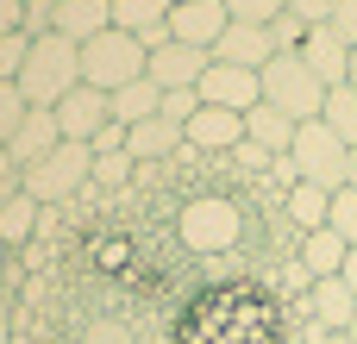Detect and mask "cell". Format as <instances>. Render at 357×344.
I'll use <instances>...</instances> for the list:
<instances>
[{"label":"cell","mask_w":357,"mask_h":344,"mask_svg":"<svg viewBox=\"0 0 357 344\" xmlns=\"http://www.w3.org/2000/svg\"><path fill=\"white\" fill-rule=\"evenodd\" d=\"M69 88H82V44L50 31V38L31 44V56L19 69V94H25V107H56Z\"/></svg>","instance_id":"6da1fadb"},{"label":"cell","mask_w":357,"mask_h":344,"mask_svg":"<svg viewBox=\"0 0 357 344\" xmlns=\"http://www.w3.org/2000/svg\"><path fill=\"white\" fill-rule=\"evenodd\" d=\"M257 81H264V107L289 113L295 125H301V119H320V107H326V81L301 63V50H276V56L257 69Z\"/></svg>","instance_id":"7a4b0ae2"},{"label":"cell","mask_w":357,"mask_h":344,"mask_svg":"<svg viewBox=\"0 0 357 344\" xmlns=\"http://www.w3.org/2000/svg\"><path fill=\"white\" fill-rule=\"evenodd\" d=\"M144 69H151V50H144L138 38L113 31V25L82 44V81L100 88V94H119V88H132V81H144Z\"/></svg>","instance_id":"3957f363"},{"label":"cell","mask_w":357,"mask_h":344,"mask_svg":"<svg viewBox=\"0 0 357 344\" xmlns=\"http://www.w3.org/2000/svg\"><path fill=\"white\" fill-rule=\"evenodd\" d=\"M88 175H94V150L63 138L44 163H31V169L19 175V188H25L38 207H63V201H75V194L88 188Z\"/></svg>","instance_id":"277c9868"},{"label":"cell","mask_w":357,"mask_h":344,"mask_svg":"<svg viewBox=\"0 0 357 344\" xmlns=\"http://www.w3.org/2000/svg\"><path fill=\"white\" fill-rule=\"evenodd\" d=\"M345 144H339V132L326 125V119H301L295 125V144H289V163H295V175L301 182H314V188H326V194H339L345 188Z\"/></svg>","instance_id":"5b68a950"},{"label":"cell","mask_w":357,"mask_h":344,"mask_svg":"<svg viewBox=\"0 0 357 344\" xmlns=\"http://www.w3.org/2000/svg\"><path fill=\"white\" fill-rule=\"evenodd\" d=\"M50 113H56V125H63V138H69V144H94V138H100V125L113 119V94H100V88H88V81H82V88H69Z\"/></svg>","instance_id":"8992f818"},{"label":"cell","mask_w":357,"mask_h":344,"mask_svg":"<svg viewBox=\"0 0 357 344\" xmlns=\"http://www.w3.org/2000/svg\"><path fill=\"white\" fill-rule=\"evenodd\" d=\"M201 100H207V107H226V113H251V107H264V81H257V69L207 63V75H201Z\"/></svg>","instance_id":"52a82bcc"},{"label":"cell","mask_w":357,"mask_h":344,"mask_svg":"<svg viewBox=\"0 0 357 344\" xmlns=\"http://www.w3.org/2000/svg\"><path fill=\"white\" fill-rule=\"evenodd\" d=\"M226 25H232L226 0H182V6H169V38L176 44H195V50H213Z\"/></svg>","instance_id":"ba28073f"},{"label":"cell","mask_w":357,"mask_h":344,"mask_svg":"<svg viewBox=\"0 0 357 344\" xmlns=\"http://www.w3.org/2000/svg\"><path fill=\"white\" fill-rule=\"evenodd\" d=\"M207 63H213V50H195V44H176V38H169V44L151 50V69H144V75H151L163 94H169V88H201Z\"/></svg>","instance_id":"9c48e42d"},{"label":"cell","mask_w":357,"mask_h":344,"mask_svg":"<svg viewBox=\"0 0 357 344\" xmlns=\"http://www.w3.org/2000/svg\"><path fill=\"white\" fill-rule=\"evenodd\" d=\"M301 63H307L326 88H345V75H351V44H345L333 25H307V38H301Z\"/></svg>","instance_id":"30bf717a"},{"label":"cell","mask_w":357,"mask_h":344,"mask_svg":"<svg viewBox=\"0 0 357 344\" xmlns=\"http://www.w3.org/2000/svg\"><path fill=\"white\" fill-rule=\"evenodd\" d=\"M56 144H63L56 113H50V107H31V113L19 119V132H13V144H6V157H13V163H19V175H25V169H31V163H44Z\"/></svg>","instance_id":"8fae6325"},{"label":"cell","mask_w":357,"mask_h":344,"mask_svg":"<svg viewBox=\"0 0 357 344\" xmlns=\"http://www.w3.org/2000/svg\"><path fill=\"white\" fill-rule=\"evenodd\" d=\"M113 31L138 38L144 50L169 44V0H113Z\"/></svg>","instance_id":"7c38bea8"},{"label":"cell","mask_w":357,"mask_h":344,"mask_svg":"<svg viewBox=\"0 0 357 344\" xmlns=\"http://www.w3.org/2000/svg\"><path fill=\"white\" fill-rule=\"evenodd\" d=\"M276 56V44H270V25H226L220 31V44H213V63H232V69H264Z\"/></svg>","instance_id":"4fadbf2b"},{"label":"cell","mask_w":357,"mask_h":344,"mask_svg":"<svg viewBox=\"0 0 357 344\" xmlns=\"http://www.w3.org/2000/svg\"><path fill=\"white\" fill-rule=\"evenodd\" d=\"M176 150H182V125H176V119H163V113L126 132V157H132V163H169Z\"/></svg>","instance_id":"5bb4252c"},{"label":"cell","mask_w":357,"mask_h":344,"mask_svg":"<svg viewBox=\"0 0 357 344\" xmlns=\"http://www.w3.org/2000/svg\"><path fill=\"white\" fill-rule=\"evenodd\" d=\"M301 307H307L326 332H345V326H351V313H357V295L345 288V276H320V282L307 288V301H301Z\"/></svg>","instance_id":"9a60e30c"},{"label":"cell","mask_w":357,"mask_h":344,"mask_svg":"<svg viewBox=\"0 0 357 344\" xmlns=\"http://www.w3.org/2000/svg\"><path fill=\"white\" fill-rule=\"evenodd\" d=\"M113 25V0H56V31L69 44H88Z\"/></svg>","instance_id":"2e32d148"},{"label":"cell","mask_w":357,"mask_h":344,"mask_svg":"<svg viewBox=\"0 0 357 344\" xmlns=\"http://www.w3.org/2000/svg\"><path fill=\"white\" fill-rule=\"evenodd\" d=\"M245 138H251L257 150H270V157H289V144H295V119L276 113V107H251V113H245Z\"/></svg>","instance_id":"e0dca14e"},{"label":"cell","mask_w":357,"mask_h":344,"mask_svg":"<svg viewBox=\"0 0 357 344\" xmlns=\"http://www.w3.org/2000/svg\"><path fill=\"white\" fill-rule=\"evenodd\" d=\"M282 213H289V226L307 238V232H320V226H326V213H333V194H326V188H314V182H295V188L282 194Z\"/></svg>","instance_id":"ac0fdd59"},{"label":"cell","mask_w":357,"mask_h":344,"mask_svg":"<svg viewBox=\"0 0 357 344\" xmlns=\"http://www.w3.org/2000/svg\"><path fill=\"white\" fill-rule=\"evenodd\" d=\"M295 257H301V263H307V276L320 282V276H339V269H345L351 244H345L333 226H320V232H307V238H301V251H295Z\"/></svg>","instance_id":"d6986e66"},{"label":"cell","mask_w":357,"mask_h":344,"mask_svg":"<svg viewBox=\"0 0 357 344\" xmlns=\"http://www.w3.org/2000/svg\"><path fill=\"white\" fill-rule=\"evenodd\" d=\"M157 113H163V88H157V81H151V75H144V81H132V88H119V94H113V119H119V125H126V132H132V125H144V119H157Z\"/></svg>","instance_id":"ffe728a7"},{"label":"cell","mask_w":357,"mask_h":344,"mask_svg":"<svg viewBox=\"0 0 357 344\" xmlns=\"http://www.w3.org/2000/svg\"><path fill=\"white\" fill-rule=\"evenodd\" d=\"M38 213H44V207H38V201L19 188V194L0 207V244H6V251H25V244L38 238Z\"/></svg>","instance_id":"44dd1931"},{"label":"cell","mask_w":357,"mask_h":344,"mask_svg":"<svg viewBox=\"0 0 357 344\" xmlns=\"http://www.w3.org/2000/svg\"><path fill=\"white\" fill-rule=\"evenodd\" d=\"M320 119L339 132V144H345V150H357V88H351V81H345V88H326Z\"/></svg>","instance_id":"7402d4cb"},{"label":"cell","mask_w":357,"mask_h":344,"mask_svg":"<svg viewBox=\"0 0 357 344\" xmlns=\"http://www.w3.org/2000/svg\"><path fill=\"white\" fill-rule=\"evenodd\" d=\"M31 107H25V94H19V81H0V150L13 144V132H19V119H25Z\"/></svg>","instance_id":"603a6c76"},{"label":"cell","mask_w":357,"mask_h":344,"mask_svg":"<svg viewBox=\"0 0 357 344\" xmlns=\"http://www.w3.org/2000/svg\"><path fill=\"white\" fill-rule=\"evenodd\" d=\"M326 226H333V232H339V238L357 251V188H339V194H333V213H326Z\"/></svg>","instance_id":"cb8c5ba5"},{"label":"cell","mask_w":357,"mask_h":344,"mask_svg":"<svg viewBox=\"0 0 357 344\" xmlns=\"http://www.w3.org/2000/svg\"><path fill=\"white\" fill-rule=\"evenodd\" d=\"M132 157L119 150V157H94V175H88V188H119V182H132Z\"/></svg>","instance_id":"d4e9b609"},{"label":"cell","mask_w":357,"mask_h":344,"mask_svg":"<svg viewBox=\"0 0 357 344\" xmlns=\"http://www.w3.org/2000/svg\"><path fill=\"white\" fill-rule=\"evenodd\" d=\"M226 13L238 25H270L276 13H289V0H226Z\"/></svg>","instance_id":"484cf974"},{"label":"cell","mask_w":357,"mask_h":344,"mask_svg":"<svg viewBox=\"0 0 357 344\" xmlns=\"http://www.w3.org/2000/svg\"><path fill=\"white\" fill-rule=\"evenodd\" d=\"M201 107H207V100H201V88H169V94H163V119H176V125H188Z\"/></svg>","instance_id":"4316f807"},{"label":"cell","mask_w":357,"mask_h":344,"mask_svg":"<svg viewBox=\"0 0 357 344\" xmlns=\"http://www.w3.org/2000/svg\"><path fill=\"white\" fill-rule=\"evenodd\" d=\"M25 56H31V38H25V31H13V38H0V81H19V69H25Z\"/></svg>","instance_id":"83f0119b"},{"label":"cell","mask_w":357,"mask_h":344,"mask_svg":"<svg viewBox=\"0 0 357 344\" xmlns=\"http://www.w3.org/2000/svg\"><path fill=\"white\" fill-rule=\"evenodd\" d=\"M56 31V0H25V38H50Z\"/></svg>","instance_id":"f1b7e54d"},{"label":"cell","mask_w":357,"mask_h":344,"mask_svg":"<svg viewBox=\"0 0 357 344\" xmlns=\"http://www.w3.org/2000/svg\"><path fill=\"white\" fill-rule=\"evenodd\" d=\"M301 38H307V25H301L295 13H276V19H270V44H276V50H301Z\"/></svg>","instance_id":"f546056e"},{"label":"cell","mask_w":357,"mask_h":344,"mask_svg":"<svg viewBox=\"0 0 357 344\" xmlns=\"http://www.w3.org/2000/svg\"><path fill=\"white\" fill-rule=\"evenodd\" d=\"M326 25H333V31H339V38H345V44H351V50H357V0H339Z\"/></svg>","instance_id":"4dcf8cb0"},{"label":"cell","mask_w":357,"mask_h":344,"mask_svg":"<svg viewBox=\"0 0 357 344\" xmlns=\"http://www.w3.org/2000/svg\"><path fill=\"white\" fill-rule=\"evenodd\" d=\"M88 150H94V157H119V150H126V125H119V119H107V125H100V138H94Z\"/></svg>","instance_id":"1f68e13d"},{"label":"cell","mask_w":357,"mask_h":344,"mask_svg":"<svg viewBox=\"0 0 357 344\" xmlns=\"http://www.w3.org/2000/svg\"><path fill=\"white\" fill-rule=\"evenodd\" d=\"M333 6H339V0H289V13H295L301 25H326V19H333Z\"/></svg>","instance_id":"d6a6232c"},{"label":"cell","mask_w":357,"mask_h":344,"mask_svg":"<svg viewBox=\"0 0 357 344\" xmlns=\"http://www.w3.org/2000/svg\"><path fill=\"white\" fill-rule=\"evenodd\" d=\"M25 31V0H0V38Z\"/></svg>","instance_id":"836d02e7"},{"label":"cell","mask_w":357,"mask_h":344,"mask_svg":"<svg viewBox=\"0 0 357 344\" xmlns=\"http://www.w3.org/2000/svg\"><path fill=\"white\" fill-rule=\"evenodd\" d=\"M13 194H19V163H13V157L0 150V207H6Z\"/></svg>","instance_id":"e575fe53"},{"label":"cell","mask_w":357,"mask_h":344,"mask_svg":"<svg viewBox=\"0 0 357 344\" xmlns=\"http://www.w3.org/2000/svg\"><path fill=\"white\" fill-rule=\"evenodd\" d=\"M19 307H13V295H0V344H13L19 338V320H13Z\"/></svg>","instance_id":"d590c367"},{"label":"cell","mask_w":357,"mask_h":344,"mask_svg":"<svg viewBox=\"0 0 357 344\" xmlns=\"http://www.w3.org/2000/svg\"><path fill=\"white\" fill-rule=\"evenodd\" d=\"M339 276H345V288H351V295H357V251H351V257H345V269H339Z\"/></svg>","instance_id":"8d00e7d4"},{"label":"cell","mask_w":357,"mask_h":344,"mask_svg":"<svg viewBox=\"0 0 357 344\" xmlns=\"http://www.w3.org/2000/svg\"><path fill=\"white\" fill-rule=\"evenodd\" d=\"M345 188H357V150L345 157Z\"/></svg>","instance_id":"74e56055"},{"label":"cell","mask_w":357,"mask_h":344,"mask_svg":"<svg viewBox=\"0 0 357 344\" xmlns=\"http://www.w3.org/2000/svg\"><path fill=\"white\" fill-rule=\"evenodd\" d=\"M320 344H351V332H326V338H320Z\"/></svg>","instance_id":"f35d334b"},{"label":"cell","mask_w":357,"mask_h":344,"mask_svg":"<svg viewBox=\"0 0 357 344\" xmlns=\"http://www.w3.org/2000/svg\"><path fill=\"white\" fill-rule=\"evenodd\" d=\"M6 263H13V251H6V244H0V276H6Z\"/></svg>","instance_id":"ab89813d"},{"label":"cell","mask_w":357,"mask_h":344,"mask_svg":"<svg viewBox=\"0 0 357 344\" xmlns=\"http://www.w3.org/2000/svg\"><path fill=\"white\" fill-rule=\"evenodd\" d=\"M345 81H351V88H357V50H351V75H345Z\"/></svg>","instance_id":"60d3db41"},{"label":"cell","mask_w":357,"mask_h":344,"mask_svg":"<svg viewBox=\"0 0 357 344\" xmlns=\"http://www.w3.org/2000/svg\"><path fill=\"white\" fill-rule=\"evenodd\" d=\"M345 332H351V344H357V313H351V326H345Z\"/></svg>","instance_id":"b9f144b4"},{"label":"cell","mask_w":357,"mask_h":344,"mask_svg":"<svg viewBox=\"0 0 357 344\" xmlns=\"http://www.w3.org/2000/svg\"><path fill=\"white\" fill-rule=\"evenodd\" d=\"M169 6H182V0H169Z\"/></svg>","instance_id":"7bdbcfd3"}]
</instances>
